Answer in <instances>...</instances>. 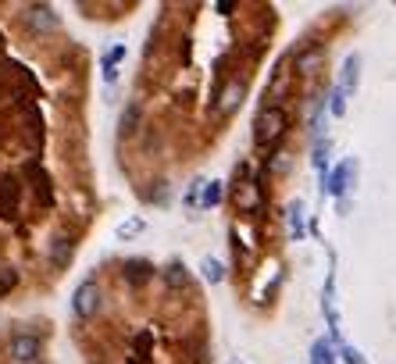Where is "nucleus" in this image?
Listing matches in <instances>:
<instances>
[{"mask_svg":"<svg viewBox=\"0 0 396 364\" xmlns=\"http://www.w3.org/2000/svg\"><path fill=\"white\" fill-rule=\"evenodd\" d=\"M72 307H75V315H79V318H93L97 310H100V286H97L93 279H86V282L75 289Z\"/></svg>","mask_w":396,"mask_h":364,"instance_id":"7ed1b4c3","label":"nucleus"},{"mask_svg":"<svg viewBox=\"0 0 396 364\" xmlns=\"http://www.w3.org/2000/svg\"><path fill=\"white\" fill-rule=\"evenodd\" d=\"M204 186H207V182H204V179H197V182L186 189V207H200V200H204V196H200V193H204Z\"/></svg>","mask_w":396,"mask_h":364,"instance_id":"393cba45","label":"nucleus"},{"mask_svg":"<svg viewBox=\"0 0 396 364\" xmlns=\"http://www.w3.org/2000/svg\"><path fill=\"white\" fill-rule=\"evenodd\" d=\"M286 125H290V118H286V111L282 108H261V115L254 118V146H261V150H271L282 136H286Z\"/></svg>","mask_w":396,"mask_h":364,"instance_id":"f257e3e1","label":"nucleus"},{"mask_svg":"<svg viewBox=\"0 0 396 364\" xmlns=\"http://www.w3.org/2000/svg\"><path fill=\"white\" fill-rule=\"evenodd\" d=\"M357 79H361V54H350L347 61H343V72H339V89L343 93H354L357 89Z\"/></svg>","mask_w":396,"mask_h":364,"instance_id":"1a4fd4ad","label":"nucleus"},{"mask_svg":"<svg viewBox=\"0 0 396 364\" xmlns=\"http://www.w3.org/2000/svg\"><path fill=\"white\" fill-rule=\"evenodd\" d=\"M221 189H225V182H207L204 186V200H200V207H218V200H221Z\"/></svg>","mask_w":396,"mask_h":364,"instance_id":"412c9836","label":"nucleus"},{"mask_svg":"<svg viewBox=\"0 0 396 364\" xmlns=\"http://www.w3.org/2000/svg\"><path fill=\"white\" fill-rule=\"evenodd\" d=\"M300 222H304V200H293V203H290V232H293V239L304 236Z\"/></svg>","mask_w":396,"mask_h":364,"instance_id":"6ab92c4d","label":"nucleus"},{"mask_svg":"<svg viewBox=\"0 0 396 364\" xmlns=\"http://www.w3.org/2000/svg\"><path fill=\"white\" fill-rule=\"evenodd\" d=\"M311 161H314V168H318V172H325V165H328V136H325V139H318V143L311 146Z\"/></svg>","mask_w":396,"mask_h":364,"instance_id":"aec40b11","label":"nucleus"},{"mask_svg":"<svg viewBox=\"0 0 396 364\" xmlns=\"http://www.w3.org/2000/svg\"><path fill=\"white\" fill-rule=\"evenodd\" d=\"M150 275H154V265H150V261H140V257L125 261V282H129V286H147Z\"/></svg>","mask_w":396,"mask_h":364,"instance_id":"9b49d317","label":"nucleus"},{"mask_svg":"<svg viewBox=\"0 0 396 364\" xmlns=\"http://www.w3.org/2000/svg\"><path fill=\"white\" fill-rule=\"evenodd\" d=\"M132 364H136V360H132Z\"/></svg>","mask_w":396,"mask_h":364,"instance_id":"a878e982","label":"nucleus"},{"mask_svg":"<svg viewBox=\"0 0 396 364\" xmlns=\"http://www.w3.org/2000/svg\"><path fill=\"white\" fill-rule=\"evenodd\" d=\"M15 286H18V272H15L11 265H0V296L11 293Z\"/></svg>","mask_w":396,"mask_h":364,"instance_id":"4be33fe9","label":"nucleus"},{"mask_svg":"<svg viewBox=\"0 0 396 364\" xmlns=\"http://www.w3.org/2000/svg\"><path fill=\"white\" fill-rule=\"evenodd\" d=\"M72 253H75V243L68 239V236H61V239H54L50 243V265L54 268H68V261H72Z\"/></svg>","mask_w":396,"mask_h":364,"instance_id":"9d476101","label":"nucleus"},{"mask_svg":"<svg viewBox=\"0 0 396 364\" xmlns=\"http://www.w3.org/2000/svg\"><path fill=\"white\" fill-rule=\"evenodd\" d=\"M243 96H247V82H243V79H233L229 86L218 93V111H221V115H233L240 103H243Z\"/></svg>","mask_w":396,"mask_h":364,"instance_id":"423d86ee","label":"nucleus"},{"mask_svg":"<svg viewBox=\"0 0 396 364\" xmlns=\"http://www.w3.org/2000/svg\"><path fill=\"white\" fill-rule=\"evenodd\" d=\"M236 364H240V360H236Z\"/></svg>","mask_w":396,"mask_h":364,"instance_id":"bb28decb","label":"nucleus"},{"mask_svg":"<svg viewBox=\"0 0 396 364\" xmlns=\"http://www.w3.org/2000/svg\"><path fill=\"white\" fill-rule=\"evenodd\" d=\"M136 122H140V103H129V111L122 115V132H136Z\"/></svg>","mask_w":396,"mask_h":364,"instance_id":"5701e85b","label":"nucleus"},{"mask_svg":"<svg viewBox=\"0 0 396 364\" xmlns=\"http://www.w3.org/2000/svg\"><path fill=\"white\" fill-rule=\"evenodd\" d=\"M339 353H343V364H368L364 353L357 346H350V343H339Z\"/></svg>","mask_w":396,"mask_h":364,"instance_id":"b1692460","label":"nucleus"},{"mask_svg":"<svg viewBox=\"0 0 396 364\" xmlns=\"http://www.w3.org/2000/svg\"><path fill=\"white\" fill-rule=\"evenodd\" d=\"M321 61H325V46L314 43V46H307V50H300V54H297V72L300 75H314L321 68Z\"/></svg>","mask_w":396,"mask_h":364,"instance_id":"0eeeda50","label":"nucleus"},{"mask_svg":"<svg viewBox=\"0 0 396 364\" xmlns=\"http://www.w3.org/2000/svg\"><path fill=\"white\" fill-rule=\"evenodd\" d=\"M39 350H43V343H39V336H32V332H18V336L11 339V357H15L18 364H32V360L39 357Z\"/></svg>","mask_w":396,"mask_h":364,"instance_id":"39448f33","label":"nucleus"},{"mask_svg":"<svg viewBox=\"0 0 396 364\" xmlns=\"http://www.w3.org/2000/svg\"><path fill=\"white\" fill-rule=\"evenodd\" d=\"M354 179H357V158H343L328 175H325V189H328V196H335L339 203H343L347 196H350V189H354Z\"/></svg>","mask_w":396,"mask_h":364,"instance_id":"f03ea898","label":"nucleus"},{"mask_svg":"<svg viewBox=\"0 0 396 364\" xmlns=\"http://www.w3.org/2000/svg\"><path fill=\"white\" fill-rule=\"evenodd\" d=\"M347 96H350V93H343L339 86L328 89V115H332V118H343V115H347Z\"/></svg>","mask_w":396,"mask_h":364,"instance_id":"2eb2a0df","label":"nucleus"},{"mask_svg":"<svg viewBox=\"0 0 396 364\" xmlns=\"http://www.w3.org/2000/svg\"><path fill=\"white\" fill-rule=\"evenodd\" d=\"M200 272H204V279H207L211 286H218V282L225 279V268H221V261H218V257H204Z\"/></svg>","mask_w":396,"mask_h":364,"instance_id":"f3484780","label":"nucleus"},{"mask_svg":"<svg viewBox=\"0 0 396 364\" xmlns=\"http://www.w3.org/2000/svg\"><path fill=\"white\" fill-rule=\"evenodd\" d=\"M236 203H240V211H243V215H250V211H254V207L261 203L257 182H243V186H236Z\"/></svg>","mask_w":396,"mask_h":364,"instance_id":"ddd939ff","label":"nucleus"},{"mask_svg":"<svg viewBox=\"0 0 396 364\" xmlns=\"http://www.w3.org/2000/svg\"><path fill=\"white\" fill-rule=\"evenodd\" d=\"M311 364H335L332 346H328L325 339H314V343H311Z\"/></svg>","mask_w":396,"mask_h":364,"instance_id":"a211bd4d","label":"nucleus"},{"mask_svg":"<svg viewBox=\"0 0 396 364\" xmlns=\"http://www.w3.org/2000/svg\"><path fill=\"white\" fill-rule=\"evenodd\" d=\"M143 229H147V222H143V218L136 215V218H125V222H122V225L115 229V236H118V239H136V236H140Z\"/></svg>","mask_w":396,"mask_h":364,"instance_id":"dca6fc26","label":"nucleus"},{"mask_svg":"<svg viewBox=\"0 0 396 364\" xmlns=\"http://www.w3.org/2000/svg\"><path fill=\"white\" fill-rule=\"evenodd\" d=\"M15 211H18V182L4 179L0 182V218H15Z\"/></svg>","mask_w":396,"mask_h":364,"instance_id":"6e6552de","label":"nucleus"},{"mask_svg":"<svg viewBox=\"0 0 396 364\" xmlns=\"http://www.w3.org/2000/svg\"><path fill=\"white\" fill-rule=\"evenodd\" d=\"M125 58V43H118V46H111L107 54H104V79L107 82H115L118 79V61Z\"/></svg>","mask_w":396,"mask_h":364,"instance_id":"4468645a","label":"nucleus"},{"mask_svg":"<svg viewBox=\"0 0 396 364\" xmlns=\"http://www.w3.org/2000/svg\"><path fill=\"white\" fill-rule=\"evenodd\" d=\"M161 275H164V286H168V289H186V286H190V272H186L182 261H172Z\"/></svg>","mask_w":396,"mask_h":364,"instance_id":"f8f14e48","label":"nucleus"},{"mask_svg":"<svg viewBox=\"0 0 396 364\" xmlns=\"http://www.w3.org/2000/svg\"><path fill=\"white\" fill-rule=\"evenodd\" d=\"M25 22H29L32 32H58V25H61V18L54 15V8H47V4H32L25 11Z\"/></svg>","mask_w":396,"mask_h":364,"instance_id":"20e7f679","label":"nucleus"}]
</instances>
